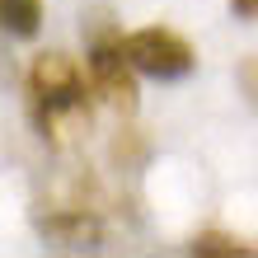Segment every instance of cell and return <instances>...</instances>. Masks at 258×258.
<instances>
[{
  "mask_svg": "<svg viewBox=\"0 0 258 258\" xmlns=\"http://www.w3.org/2000/svg\"><path fill=\"white\" fill-rule=\"evenodd\" d=\"M28 103L42 141L66 146L75 132L89 122V80L66 52H42L28 66Z\"/></svg>",
  "mask_w": 258,
  "mask_h": 258,
  "instance_id": "obj_1",
  "label": "cell"
},
{
  "mask_svg": "<svg viewBox=\"0 0 258 258\" xmlns=\"http://www.w3.org/2000/svg\"><path fill=\"white\" fill-rule=\"evenodd\" d=\"M38 230H42V239H52V244H61V249H99V239H103L94 211H85V207L47 211V216L38 221Z\"/></svg>",
  "mask_w": 258,
  "mask_h": 258,
  "instance_id": "obj_4",
  "label": "cell"
},
{
  "mask_svg": "<svg viewBox=\"0 0 258 258\" xmlns=\"http://www.w3.org/2000/svg\"><path fill=\"white\" fill-rule=\"evenodd\" d=\"M197 258H244L249 244L244 239H235V235H225V230H202V235H192V244H188Z\"/></svg>",
  "mask_w": 258,
  "mask_h": 258,
  "instance_id": "obj_6",
  "label": "cell"
},
{
  "mask_svg": "<svg viewBox=\"0 0 258 258\" xmlns=\"http://www.w3.org/2000/svg\"><path fill=\"white\" fill-rule=\"evenodd\" d=\"M230 10L239 19H258V0H230Z\"/></svg>",
  "mask_w": 258,
  "mask_h": 258,
  "instance_id": "obj_8",
  "label": "cell"
},
{
  "mask_svg": "<svg viewBox=\"0 0 258 258\" xmlns=\"http://www.w3.org/2000/svg\"><path fill=\"white\" fill-rule=\"evenodd\" d=\"M122 56L150 80H183L197 71V47L174 28H136L122 38Z\"/></svg>",
  "mask_w": 258,
  "mask_h": 258,
  "instance_id": "obj_2",
  "label": "cell"
},
{
  "mask_svg": "<svg viewBox=\"0 0 258 258\" xmlns=\"http://www.w3.org/2000/svg\"><path fill=\"white\" fill-rule=\"evenodd\" d=\"M239 89H244L249 103L258 108V52H253V56H244V66H239Z\"/></svg>",
  "mask_w": 258,
  "mask_h": 258,
  "instance_id": "obj_7",
  "label": "cell"
},
{
  "mask_svg": "<svg viewBox=\"0 0 258 258\" xmlns=\"http://www.w3.org/2000/svg\"><path fill=\"white\" fill-rule=\"evenodd\" d=\"M0 28H5L10 38H38L42 0H0Z\"/></svg>",
  "mask_w": 258,
  "mask_h": 258,
  "instance_id": "obj_5",
  "label": "cell"
},
{
  "mask_svg": "<svg viewBox=\"0 0 258 258\" xmlns=\"http://www.w3.org/2000/svg\"><path fill=\"white\" fill-rule=\"evenodd\" d=\"M89 94H99L117 113H136V71L122 56V33L94 28L89 38Z\"/></svg>",
  "mask_w": 258,
  "mask_h": 258,
  "instance_id": "obj_3",
  "label": "cell"
}]
</instances>
